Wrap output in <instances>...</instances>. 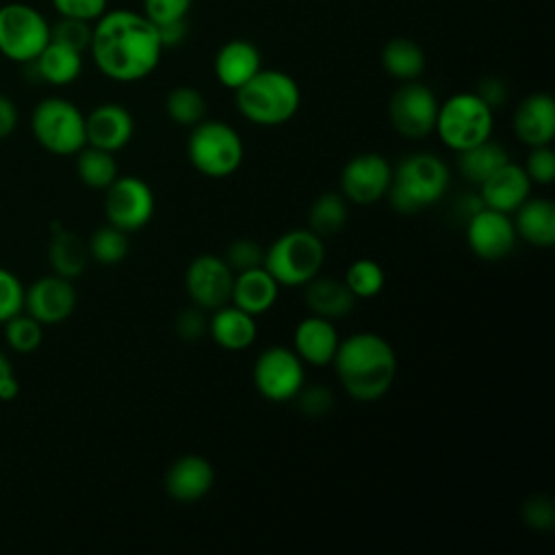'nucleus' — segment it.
Segmentation results:
<instances>
[{
	"mask_svg": "<svg viewBox=\"0 0 555 555\" xmlns=\"http://www.w3.org/2000/svg\"><path fill=\"white\" fill-rule=\"evenodd\" d=\"M262 67L260 50L247 39L225 41L215 56V76L217 80L236 91Z\"/></svg>",
	"mask_w": 555,
	"mask_h": 555,
	"instance_id": "obj_24",
	"label": "nucleus"
},
{
	"mask_svg": "<svg viewBox=\"0 0 555 555\" xmlns=\"http://www.w3.org/2000/svg\"><path fill=\"white\" fill-rule=\"evenodd\" d=\"M349 219V202L343 197L340 191H325L321 193L310 210H308V228L323 236L338 234Z\"/></svg>",
	"mask_w": 555,
	"mask_h": 555,
	"instance_id": "obj_31",
	"label": "nucleus"
},
{
	"mask_svg": "<svg viewBox=\"0 0 555 555\" xmlns=\"http://www.w3.org/2000/svg\"><path fill=\"white\" fill-rule=\"evenodd\" d=\"M4 325V343L17 353H33L43 343V325L28 312L11 317Z\"/></svg>",
	"mask_w": 555,
	"mask_h": 555,
	"instance_id": "obj_36",
	"label": "nucleus"
},
{
	"mask_svg": "<svg viewBox=\"0 0 555 555\" xmlns=\"http://www.w3.org/2000/svg\"><path fill=\"white\" fill-rule=\"evenodd\" d=\"M525 171L531 180V184H551L555 180V152L551 145H538L531 147Z\"/></svg>",
	"mask_w": 555,
	"mask_h": 555,
	"instance_id": "obj_42",
	"label": "nucleus"
},
{
	"mask_svg": "<svg viewBox=\"0 0 555 555\" xmlns=\"http://www.w3.org/2000/svg\"><path fill=\"white\" fill-rule=\"evenodd\" d=\"M208 334L225 351H245L258 336L256 317L234 304H225L208 317Z\"/></svg>",
	"mask_w": 555,
	"mask_h": 555,
	"instance_id": "obj_22",
	"label": "nucleus"
},
{
	"mask_svg": "<svg viewBox=\"0 0 555 555\" xmlns=\"http://www.w3.org/2000/svg\"><path fill=\"white\" fill-rule=\"evenodd\" d=\"M382 67L388 76L401 82L418 80L425 69V52L416 41L408 37H395L382 48Z\"/></svg>",
	"mask_w": 555,
	"mask_h": 555,
	"instance_id": "obj_30",
	"label": "nucleus"
},
{
	"mask_svg": "<svg viewBox=\"0 0 555 555\" xmlns=\"http://www.w3.org/2000/svg\"><path fill=\"white\" fill-rule=\"evenodd\" d=\"M54 11L61 17L82 20V22H95L106 13L108 0H52Z\"/></svg>",
	"mask_w": 555,
	"mask_h": 555,
	"instance_id": "obj_44",
	"label": "nucleus"
},
{
	"mask_svg": "<svg viewBox=\"0 0 555 555\" xmlns=\"http://www.w3.org/2000/svg\"><path fill=\"white\" fill-rule=\"evenodd\" d=\"M156 30H158V37H160L163 48L178 46V43H182L184 37H186V24H184V20H180V22H169V24H160V26H156Z\"/></svg>",
	"mask_w": 555,
	"mask_h": 555,
	"instance_id": "obj_49",
	"label": "nucleus"
},
{
	"mask_svg": "<svg viewBox=\"0 0 555 555\" xmlns=\"http://www.w3.org/2000/svg\"><path fill=\"white\" fill-rule=\"evenodd\" d=\"M24 295L26 288L22 280L13 271L0 267V325L24 312Z\"/></svg>",
	"mask_w": 555,
	"mask_h": 555,
	"instance_id": "obj_39",
	"label": "nucleus"
},
{
	"mask_svg": "<svg viewBox=\"0 0 555 555\" xmlns=\"http://www.w3.org/2000/svg\"><path fill=\"white\" fill-rule=\"evenodd\" d=\"M483 208V202H481V197H479V193L475 195V193H470V195H464V197H460L457 199V204H455V212L464 219V221H468L475 212H479Z\"/></svg>",
	"mask_w": 555,
	"mask_h": 555,
	"instance_id": "obj_50",
	"label": "nucleus"
},
{
	"mask_svg": "<svg viewBox=\"0 0 555 555\" xmlns=\"http://www.w3.org/2000/svg\"><path fill=\"white\" fill-rule=\"evenodd\" d=\"M332 364L343 390L362 403L382 399L397 377V353L375 332H358L340 340Z\"/></svg>",
	"mask_w": 555,
	"mask_h": 555,
	"instance_id": "obj_2",
	"label": "nucleus"
},
{
	"mask_svg": "<svg viewBox=\"0 0 555 555\" xmlns=\"http://www.w3.org/2000/svg\"><path fill=\"white\" fill-rule=\"evenodd\" d=\"M76 173L80 182L89 189L104 191L117 176H119V165L113 156V152L85 145L80 152H76Z\"/></svg>",
	"mask_w": 555,
	"mask_h": 555,
	"instance_id": "obj_32",
	"label": "nucleus"
},
{
	"mask_svg": "<svg viewBox=\"0 0 555 555\" xmlns=\"http://www.w3.org/2000/svg\"><path fill=\"white\" fill-rule=\"evenodd\" d=\"M85 134L87 145L115 154L130 143L134 134V119L126 106L104 102L85 115Z\"/></svg>",
	"mask_w": 555,
	"mask_h": 555,
	"instance_id": "obj_17",
	"label": "nucleus"
},
{
	"mask_svg": "<svg viewBox=\"0 0 555 555\" xmlns=\"http://www.w3.org/2000/svg\"><path fill=\"white\" fill-rule=\"evenodd\" d=\"M531 193V180L525 167L507 160L479 184L483 206L512 215Z\"/></svg>",
	"mask_w": 555,
	"mask_h": 555,
	"instance_id": "obj_20",
	"label": "nucleus"
},
{
	"mask_svg": "<svg viewBox=\"0 0 555 555\" xmlns=\"http://www.w3.org/2000/svg\"><path fill=\"white\" fill-rule=\"evenodd\" d=\"M338 343L340 338L334 327V321L319 314H308L306 319H301L293 334L295 353L301 358L304 364L319 369L332 364Z\"/></svg>",
	"mask_w": 555,
	"mask_h": 555,
	"instance_id": "obj_21",
	"label": "nucleus"
},
{
	"mask_svg": "<svg viewBox=\"0 0 555 555\" xmlns=\"http://www.w3.org/2000/svg\"><path fill=\"white\" fill-rule=\"evenodd\" d=\"M512 128L518 141L529 147L551 145L555 137V102L548 93L527 95L514 111Z\"/></svg>",
	"mask_w": 555,
	"mask_h": 555,
	"instance_id": "obj_19",
	"label": "nucleus"
},
{
	"mask_svg": "<svg viewBox=\"0 0 555 555\" xmlns=\"http://www.w3.org/2000/svg\"><path fill=\"white\" fill-rule=\"evenodd\" d=\"M50 41L43 13L26 2L0 7V54L15 63H33Z\"/></svg>",
	"mask_w": 555,
	"mask_h": 555,
	"instance_id": "obj_9",
	"label": "nucleus"
},
{
	"mask_svg": "<svg viewBox=\"0 0 555 555\" xmlns=\"http://www.w3.org/2000/svg\"><path fill=\"white\" fill-rule=\"evenodd\" d=\"M438 104L440 102L436 93L427 85L418 80H405L390 95V102H388L390 126L403 139L421 141L429 137L436 128Z\"/></svg>",
	"mask_w": 555,
	"mask_h": 555,
	"instance_id": "obj_11",
	"label": "nucleus"
},
{
	"mask_svg": "<svg viewBox=\"0 0 555 555\" xmlns=\"http://www.w3.org/2000/svg\"><path fill=\"white\" fill-rule=\"evenodd\" d=\"M325 245L310 228L288 230L264 249L262 267L280 286H304L321 273Z\"/></svg>",
	"mask_w": 555,
	"mask_h": 555,
	"instance_id": "obj_5",
	"label": "nucleus"
},
{
	"mask_svg": "<svg viewBox=\"0 0 555 555\" xmlns=\"http://www.w3.org/2000/svg\"><path fill=\"white\" fill-rule=\"evenodd\" d=\"M35 141L50 154L72 156L87 145L85 115L65 98H43L30 115Z\"/></svg>",
	"mask_w": 555,
	"mask_h": 555,
	"instance_id": "obj_8",
	"label": "nucleus"
},
{
	"mask_svg": "<svg viewBox=\"0 0 555 555\" xmlns=\"http://www.w3.org/2000/svg\"><path fill=\"white\" fill-rule=\"evenodd\" d=\"M475 93H477L492 111H494L496 106L505 104V100H507V87H505V82L499 80V78H483V80L479 82V87H477Z\"/></svg>",
	"mask_w": 555,
	"mask_h": 555,
	"instance_id": "obj_46",
	"label": "nucleus"
},
{
	"mask_svg": "<svg viewBox=\"0 0 555 555\" xmlns=\"http://www.w3.org/2000/svg\"><path fill=\"white\" fill-rule=\"evenodd\" d=\"M278 295H280V284L273 280V275L264 267L234 273L230 301L236 308L249 312L251 317L267 314L275 306Z\"/></svg>",
	"mask_w": 555,
	"mask_h": 555,
	"instance_id": "obj_23",
	"label": "nucleus"
},
{
	"mask_svg": "<svg viewBox=\"0 0 555 555\" xmlns=\"http://www.w3.org/2000/svg\"><path fill=\"white\" fill-rule=\"evenodd\" d=\"M236 111L254 126H282L291 121L301 106L297 80L282 69H258L234 91Z\"/></svg>",
	"mask_w": 555,
	"mask_h": 555,
	"instance_id": "obj_4",
	"label": "nucleus"
},
{
	"mask_svg": "<svg viewBox=\"0 0 555 555\" xmlns=\"http://www.w3.org/2000/svg\"><path fill=\"white\" fill-rule=\"evenodd\" d=\"M514 230L525 243L548 249L555 245V204L546 197H527L514 210Z\"/></svg>",
	"mask_w": 555,
	"mask_h": 555,
	"instance_id": "obj_25",
	"label": "nucleus"
},
{
	"mask_svg": "<svg viewBox=\"0 0 555 555\" xmlns=\"http://www.w3.org/2000/svg\"><path fill=\"white\" fill-rule=\"evenodd\" d=\"M163 50L156 26L143 13L115 9L93 24L89 52L95 67L111 80H143L158 67Z\"/></svg>",
	"mask_w": 555,
	"mask_h": 555,
	"instance_id": "obj_1",
	"label": "nucleus"
},
{
	"mask_svg": "<svg viewBox=\"0 0 555 555\" xmlns=\"http://www.w3.org/2000/svg\"><path fill=\"white\" fill-rule=\"evenodd\" d=\"M17 121H20V113L15 102L9 95L0 93V139H7L9 134H13L17 128Z\"/></svg>",
	"mask_w": 555,
	"mask_h": 555,
	"instance_id": "obj_48",
	"label": "nucleus"
},
{
	"mask_svg": "<svg viewBox=\"0 0 555 555\" xmlns=\"http://www.w3.org/2000/svg\"><path fill=\"white\" fill-rule=\"evenodd\" d=\"M156 210L152 186L137 176H117L104 189L106 221L126 234L145 228Z\"/></svg>",
	"mask_w": 555,
	"mask_h": 555,
	"instance_id": "obj_12",
	"label": "nucleus"
},
{
	"mask_svg": "<svg viewBox=\"0 0 555 555\" xmlns=\"http://www.w3.org/2000/svg\"><path fill=\"white\" fill-rule=\"evenodd\" d=\"M215 483V468L202 455H182L165 473V492L178 503L204 499Z\"/></svg>",
	"mask_w": 555,
	"mask_h": 555,
	"instance_id": "obj_18",
	"label": "nucleus"
},
{
	"mask_svg": "<svg viewBox=\"0 0 555 555\" xmlns=\"http://www.w3.org/2000/svg\"><path fill=\"white\" fill-rule=\"evenodd\" d=\"M516 238L514 221L507 212L483 206L466 221V243L470 251L486 262L507 258L516 245Z\"/></svg>",
	"mask_w": 555,
	"mask_h": 555,
	"instance_id": "obj_15",
	"label": "nucleus"
},
{
	"mask_svg": "<svg viewBox=\"0 0 555 555\" xmlns=\"http://www.w3.org/2000/svg\"><path fill=\"white\" fill-rule=\"evenodd\" d=\"M87 247H89V258H93L104 267H113L128 256V234L108 223L98 228L91 234Z\"/></svg>",
	"mask_w": 555,
	"mask_h": 555,
	"instance_id": "obj_35",
	"label": "nucleus"
},
{
	"mask_svg": "<svg viewBox=\"0 0 555 555\" xmlns=\"http://www.w3.org/2000/svg\"><path fill=\"white\" fill-rule=\"evenodd\" d=\"M251 379L256 390L273 403H286L297 397L306 384V364L293 347L271 345L254 362Z\"/></svg>",
	"mask_w": 555,
	"mask_h": 555,
	"instance_id": "obj_10",
	"label": "nucleus"
},
{
	"mask_svg": "<svg viewBox=\"0 0 555 555\" xmlns=\"http://www.w3.org/2000/svg\"><path fill=\"white\" fill-rule=\"evenodd\" d=\"M76 301L78 295L72 280L52 273L35 280L26 288L24 312H28L41 325H56L74 314Z\"/></svg>",
	"mask_w": 555,
	"mask_h": 555,
	"instance_id": "obj_16",
	"label": "nucleus"
},
{
	"mask_svg": "<svg viewBox=\"0 0 555 555\" xmlns=\"http://www.w3.org/2000/svg\"><path fill=\"white\" fill-rule=\"evenodd\" d=\"M295 401H297V408L301 414H306L310 418H321L332 410L334 395L327 386H321V384L306 386L304 384V388L297 392Z\"/></svg>",
	"mask_w": 555,
	"mask_h": 555,
	"instance_id": "obj_41",
	"label": "nucleus"
},
{
	"mask_svg": "<svg viewBox=\"0 0 555 555\" xmlns=\"http://www.w3.org/2000/svg\"><path fill=\"white\" fill-rule=\"evenodd\" d=\"M193 0H143V15L154 24H169L180 22L186 17Z\"/></svg>",
	"mask_w": 555,
	"mask_h": 555,
	"instance_id": "obj_43",
	"label": "nucleus"
},
{
	"mask_svg": "<svg viewBox=\"0 0 555 555\" xmlns=\"http://www.w3.org/2000/svg\"><path fill=\"white\" fill-rule=\"evenodd\" d=\"M223 260L234 273L256 269V267H262L264 262V247L256 238L241 236L228 245Z\"/></svg>",
	"mask_w": 555,
	"mask_h": 555,
	"instance_id": "obj_37",
	"label": "nucleus"
},
{
	"mask_svg": "<svg viewBox=\"0 0 555 555\" xmlns=\"http://www.w3.org/2000/svg\"><path fill=\"white\" fill-rule=\"evenodd\" d=\"M234 284V271L228 267L223 256L199 254L184 271V288L193 306L212 312L230 304Z\"/></svg>",
	"mask_w": 555,
	"mask_h": 555,
	"instance_id": "obj_14",
	"label": "nucleus"
},
{
	"mask_svg": "<svg viewBox=\"0 0 555 555\" xmlns=\"http://www.w3.org/2000/svg\"><path fill=\"white\" fill-rule=\"evenodd\" d=\"M33 63L43 82L65 87L72 85L82 72V52L50 39Z\"/></svg>",
	"mask_w": 555,
	"mask_h": 555,
	"instance_id": "obj_27",
	"label": "nucleus"
},
{
	"mask_svg": "<svg viewBox=\"0 0 555 555\" xmlns=\"http://www.w3.org/2000/svg\"><path fill=\"white\" fill-rule=\"evenodd\" d=\"M17 392H20V384H17L15 373H13L11 360L0 349V399L2 401H11V399L17 397Z\"/></svg>",
	"mask_w": 555,
	"mask_h": 555,
	"instance_id": "obj_47",
	"label": "nucleus"
},
{
	"mask_svg": "<svg viewBox=\"0 0 555 555\" xmlns=\"http://www.w3.org/2000/svg\"><path fill=\"white\" fill-rule=\"evenodd\" d=\"M345 284L356 299H373L386 284V273L379 262L371 258H358L347 267Z\"/></svg>",
	"mask_w": 555,
	"mask_h": 555,
	"instance_id": "obj_34",
	"label": "nucleus"
},
{
	"mask_svg": "<svg viewBox=\"0 0 555 555\" xmlns=\"http://www.w3.org/2000/svg\"><path fill=\"white\" fill-rule=\"evenodd\" d=\"M392 178V165L377 152H360L351 156L338 178L340 193L347 202L369 206L386 197Z\"/></svg>",
	"mask_w": 555,
	"mask_h": 555,
	"instance_id": "obj_13",
	"label": "nucleus"
},
{
	"mask_svg": "<svg viewBox=\"0 0 555 555\" xmlns=\"http://www.w3.org/2000/svg\"><path fill=\"white\" fill-rule=\"evenodd\" d=\"M520 516L527 527L535 531H551L555 527V505L546 494H533L522 503Z\"/></svg>",
	"mask_w": 555,
	"mask_h": 555,
	"instance_id": "obj_40",
	"label": "nucleus"
},
{
	"mask_svg": "<svg viewBox=\"0 0 555 555\" xmlns=\"http://www.w3.org/2000/svg\"><path fill=\"white\" fill-rule=\"evenodd\" d=\"M165 113L173 124L193 128L195 124L206 119V100L195 87L182 85L167 93Z\"/></svg>",
	"mask_w": 555,
	"mask_h": 555,
	"instance_id": "obj_33",
	"label": "nucleus"
},
{
	"mask_svg": "<svg viewBox=\"0 0 555 555\" xmlns=\"http://www.w3.org/2000/svg\"><path fill=\"white\" fill-rule=\"evenodd\" d=\"M91 35H93L91 22H82V20L61 17L54 26H50V39H54L59 43H65V46H69L78 52L89 50Z\"/></svg>",
	"mask_w": 555,
	"mask_h": 555,
	"instance_id": "obj_38",
	"label": "nucleus"
},
{
	"mask_svg": "<svg viewBox=\"0 0 555 555\" xmlns=\"http://www.w3.org/2000/svg\"><path fill=\"white\" fill-rule=\"evenodd\" d=\"M48 258L56 275L74 280L82 275L89 264V247L78 234L65 228H56L48 247Z\"/></svg>",
	"mask_w": 555,
	"mask_h": 555,
	"instance_id": "obj_28",
	"label": "nucleus"
},
{
	"mask_svg": "<svg viewBox=\"0 0 555 555\" xmlns=\"http://www.w3.org/2000/svg\"><path fill=\"white\" fill-rule=\"evenodd\" d=\"M186 156L193 169L206 178L221 180L232 176L245 156L241 134L225 121L202 119L186 139Z\"/></svg>",
	"mask_w": 555,
	"mask_h": 555,
	"instance_id": "obj_6",
	"label": "nucleus"
},
{
	"mask_svg": "<svg viewBox=\"0 0 555 555\" xmlns=\"http://www.w3.org/2000/svg\"><path fill=\"white\" fill-rule=\"evenodd\" d=\"M304 304L310 314L336 321L353 310L356 297L347 288L345 280L332 275H314L310 282L304 284Z\"/></svg>",
	"mask_w": 555,
	"mask_h": 555,
	"instance_id": "obj_26",
	"label": "nucleus"
},
{
	"mask_svg": "<svg viewBox=\"0 0 555 555\" xmlns=\"http://www.w3.org/2000/svg\"><path fill=\"white\" fill-rule=\"evenodd\" d=\"M173 330L182 340H199L204 334H208V317L206 310L193 306V308H184L178 312L176 321H173Z\"/></svg>",
	"mask_w": 555,
	"mask_h": 555,
	"instance_id": "obj_45",
	"label": "nucleus"
},
{
	"mask_svg": "<svg viewBox=\"0 0 555 555\" xmlns=\"http://www.w3.org/2000/svg\"><path fill=\"white\" fill-rule=\"evenodd\" d=\"M451 184L449 165L434 152H414L392 167L388 186L390 208L399 215H416L438 204Z\"/></svg>",
	"mask_w": 555,
	"mask_h": 555,
	"instance_id": "obj_3",
	"label": "nucleus"
},
{
	"mask_svg": "<svg viewBox=\"0 0 555 555\" xmlns=\"http://www.w3.org/2000/svg\"><path fill=\"white\" fill-rule=\"evenodd\" d=\"M492 128L494 111L477 93L460 91L438 104L434 132L455 154L490 139Z\"/></svg>",
	"mask_w": 555,
	"mask_h": 555,
	"instance_id": "obj_7",
	"label": "nucleus"
},
{
	"mask_svg": "<svg viewBox=\"0 0 555 555\" xmlns=\"http://www.w3.org/2000/svg\"><path fill=\"white\" fill-rule=\"evenodd\" d=\"M507 160H509L507 150L503 145H499L496 141L486 139L473 147L457 152L455 167L464 180L479 186L486 178H490Z\"/></svg>",
	"mask_w": 555,
	"mask_h": 555,
	"instance_id": "obj_29",
	"label": "nucleus"
}]
</instances>
